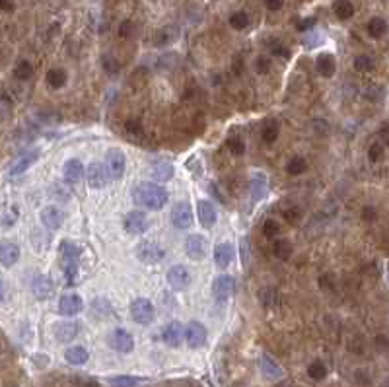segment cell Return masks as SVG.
<instances>
[{"mask_svg": "<svg viewBox=\"0 0 389 387\" xmlns=\"http://www.w3.org/2000/svg\"><path fill=\"white\" fill-rule=\"evenodd\" d=\"M230 25H232L233 29H243V27H247V25H249L247 14H245V12H235V14H232V16H230Z\"/></svg>", "mask_w": 389, "mask_h": 387, "instance_id": "cell-41", "label": "cell"}, {"mask_svg": "<svg viewBox=\"0 0 389 387\" xmlns=\"http://www.w3.org/2000/svg\"><path fill=\"white\" fill-rule=\"evenodd\" d=\"M64 358H66V362L72 364V366H82V364L88 362L90 354H88V350H86L84 347H72V348H68V350L64 352Z\"/></svg>", "mask_w": 389, "mask_h": 387, "instance_id": "cell-28", "label": "cell"}, {"mask_svg": "<svg viewBox=\"0 0 389 387\" xmlns=\"http://www.w3.org/2000/svg\"><path fill=\"white\" fill-rule=\"evenodd\" d=\"M31 292L35 298L39 300H45L53 294V280L45 274H37L33 280H31Z\"/></svg>", "mask_w": 389, "mask_h": 387, "instance_id": "cell-21", "label": "cell"}, {"mask_svg": "<svg viewBox=\"0 0 389 387\" xmlns=\"http://www.w3.org/2000/svg\"><path fill=\"white\" fill-rule=\"evenodd\" d=\"M125 129H127V133H129L131 136H138V135H142V127H140V123H138V121H135V119L127 121Z\"/></svg>", "mask_w": 389, "mask_h": 387, "instance_id": "cell-49", "label": "cell"}, {"mask_svg": "<svg viewBox=\"0 0 389 387\" xmlns=\"http://www.w3.org/2000/svg\"><path fill=\"white\" fill-rule=\"evenodd\" d=\"M18 220V206H8V208H4L2 210V214H0V222L4 224V226H12L14 222Z\"/></svg>", "mask_w": 389, "mask_h": 387, "instance_id": "cell-42", "label": "cell"}, {"mask_svg": "<svg viewBox=\"0 0 389 387\" xmlns=\"http://www.w3.org/2000/svg\"><path fill=\"white\" fill-rule=\"evenodd\" d=\"M308 376H310L311 380H315V382H321V380L327 376V368H325V364H323L321 360L311 362V364L308 366Z\"/></svg>", "mask_w": 389, "mask_h": 387, "instance_id": "cell-35", "label": "cell"}, {"mask_svg": "<svg viewBox=\"0 0 389 387\" xmlns=\"http://www.w3.org/2000/svg\"><path fill=\"white\" fill-rule=\"evenodd\" d=\"M272 251H274V255H276L278 259L288 261V259L292 257V253H294V247H292V243H290L288 239H276L274 245H272Z\"/></svg>", "mask_w": 389, "mask_h": 387, "instance_id": "cell-32", "label": "cell"}, {"mask_svg": "<svg viewBox=\"0 0 389 387\" xmlns=\"http://www.w3.org/2000/svg\"><path fill=\"white\" fill-rule=\"evenodd\" d=\"M0 302H4V284L0 280Z\"/></svg>", "mask_w": 389, "mask_h": 387, "instance_id": "cell-60", "label": "cell"}, {"mask_svg": "<svg viewBox=\"0 0 389 387\" xmlns=\"http://www.w3.org/2000/svg\"><path fill=\"white\" fill-rule=\"evenodd\" d=\"M136 255L142 263L146 265H154V263H160L164 259V249L156 243V241H142L138 247H136Z\"/></svg>", "mask_w": 389, "mask_h": 387, "instance_id": "cell-5", "label": "cell"}, {"mask_svg": "<svg viewBox=\"0 0 389 387\" xmlns=\"http://www.w3.org/2000/svg\"><path fill=\"white\" fill-rule=\"evenodd\" d=\"M105 168H107V174H109L111 179H121L123 174H125V168H127L125 154L117 148H111L105 154Z\"/></svg>", "mask_w": 389, "mask_h": 387, "instance_id": "cell-4", "label": "cell"}, {"mask_svg": "<svg viewBox=\"0 0 389 387\" xmlns=\"http://www.w3.org/2000/svg\"><path fill=\"white\" fill-rule=\"evenodd\" d=\"M233 290H235V280L232 276H228V274L218 276L214 280V284H212V296L216 298V302L228 300L233 294Z\"/></svg>", "mask_w": 389, "mask_h": 387, "instance_id": "cell-10", "label": "cell"}, {"mask_svg": "<svg viewBox=\"0 0 389 387\" xmlns=\"http://www.w3.org/2000/svg\"><path fill=\"white\" fill-rule=\"evenodd\" d=\"M282 216H284L290 224H296V222L302 218V212H300L298 206H290V208H284V210H282Z\"/></svg>", "mask_w": 389, "mask_h": 387, "instance_id": "cell-46", "label": "cell"}, {"mask_svg": "<svg viewBox=\"0 0 389 387\" xmlns=\"http://www.w3.org/2000/svg\"><path fill=\"white\" fill-rule=\"evenodd\" d=\"M103 68H105L109 74H117V72H119V68H121V64H119L117 60H113V62H111V58H109V57H103Z\"/></svg>", "mask_w": 389, "mask_h": 387, "instance_id": "cell-50", "label": "cell"}, {"mask_svg": "<svg viewBox=\"0 0 389 387\" xmlns=\"http://www.w3.org/2000/svg\"><path fill=\"white\" fill-rule=\"evenodd\" d=\"M107 175H109V174H107L105 164L92 162V164L88 166V185H90L92 189H101V187H105Z\"/></svg>", "mask_w": 389, "mask_h": 387, "instance_id": "cell-12", "label": "cell"}, {"mask_svg": "<svg viewBox=\"0 0 389 387\" xmlns=\"http://www.w3.org/2000/svg\"><path fill=\"white\" fill-rule=\"evenodd\" d=\"M183 337H185V333H183V327H181L179 321H172V323L166 325V329L162 331L164 343H166L168 347H172V348H177V347L181 345Z\"/></svg>", "mask_w": 389, "mask_h": 387, "instance_id": "cell-15", "label": "cell"}, {"mask_svg": "<svg viewBox=\"0 0 389 387\" xmlns=\"http://www.w3.org/2000/svg\"><path fill=\"white\" fill-rule=\"evenodd\" d=\"M354 68H356L358 72H370V70L374 68L372 57H370V55H358V57L354 58Z\"/></svg>", "mask_w": 389, "mask_h": 387, "instance_id": "cell-39", "label": "cell"}, {"mask_svg": "<svg viewBox=\"0 0 389 387\" xmlns=\"http://www.w3.org/2000/svg\"><path fill=\"white\" fill-rule=\"evenodd\" d=\"M39 160V148H31L27 152H23L10 168V175H21L23 172H27L35 162Z\"/></svg>", "mask_w": 389, "mask_h": 387, "instance_id": "cell-13", "label": "cell"}, {"mask_svg": "<svg viewBox=\"0 0 389 387\" xmlns=\"http://www.w3.org/2000/svg\"><path fill=\"white\" fill-rule=\"evenodd\" d=\"M58 257H60V267H62V272H64V278L68 284H74L76 278H78V267H80V249L64 239L60 241L58 245Z\"/></svg>", "mask_w": 389, "mask_h": 387, "instance_id": "cell-2", "label": "cell"}, {"mask_svg": "<svg viewBox=\"0 0 389 387\" xmlns=\"http://www.w3.org/2000/svg\"><path fill=\"white\" fill-rule=\"evenodd\" d=\"M228 148L233 152V154H243V150H245V144H243V140L241 138H230L228 140Z\"/></svg>", "mask_w": 389, "mask_h": 387, "instance_id": "cell-48", "label": "cell"}, {"mask_svg": "<svg viewBox=\"0 0 389 387\" xmlns=\"http://www.w3.org/2000/svg\"><path fill=\"white\" fill-rule=\"evenodd\" d=\"M175 37H177V29H174V27H164V29H160L158 31V37H156V45H170L172 41H175Z\"/></svg>", "mask_w": 389, "mask_h": 387, "instance_id": "cell-37", "label": "cell"}, {"mask_svg": "<svg viewBox=\"0 0 389 387\" xmlns=\"http://www.w3.org/2000/svg\"><path fill=\"white\" fill-rule=\"evenodd\" d=\"M94 315L97 313V315H107L109 311H111V306H109V302L107 300H103V298H99V300H94Z\"/></svg>", "mask_w": 389, "mask_h": 387, "instance_id": "cell-45", "label": "cell"}, {"mask_svg": "<svg viewBox=\"0 0 389 387\" xmlns=\"http://www.w3.org/2000/svg\"><path fill=\"white\" fill-rule=\"evenodd\" d=\"M82 298L76 296V294H64L60 300H58V313L60 315H76L82 311Z\"/></svg>", "mask_w": 389, "mask_h": 387, "instance_id": "cell-14", "label": "cell"}, {"mask_svg": "<svg viewBox=\"0 0 389 387\" xmlns=\"http://www.w3.org/2000/svg\"><path fill=\"white\" fill-rule=\"evenodd\" d=\"M315 68H317V72H319L321 76L331 78V76L335 74V70H337L335 57L329 55V53H321V55L317 57V60H315Z\"/></svg>", "mask_w": 389, "mask_h": 387, "instance_id": "cell-25", "label": "cell"}, {"mask_svg": "<svg viewBox=\"0 0 389 387\" xmlns=\"http://www.w3.org/2000/svg\"><path fill=\"white\" fill-rule=\"evenodd\" d=\"M131 315L138 325H150L154 321V306L148 298H136L131 304Z\"/></svg>", "mask_w": 389, "mask_h": 387, "instance_id": "cell-3", "label": "cell"}, {"mask_svg": "<svg viewBox=\"0 0 389 387\" xmlns=\"http://www.w3.org/2000/svg\"><path fill=\"white\" fill-rule=\"evenodd\" d=\"M208 189H210V193L214 194V198H216V200H220V202H224V194L220 193V191H218V187H216V183H210V185H208Z\"/></svg>", "mask_w": 389, "mask_h": 387, "instance_id": "cell-56", "label": "cell"}, {"mask_svg": "<svg viewBox=\"0 0 389 387\" xmlns=\"http://www.w3.org/2000/svg\"><path fill=\"white\" fill-rule=\"evenodd\" d=\"M362 218H364V220H368V222L376 220V218H378V212H376V208H374V206H366V208L362 210Z\"/></svg>", "mask_w": 389, "mask_h": 387, "instance_id": "cell-52", "label": "cell"}, {"mask_svg": "<svg viewBox=\"0 0 389 387\" xmlns=\"http://www.w3.org/2000/svg\"><path fill=\"white\" fill-rule=\"evenodd\" d=\"M378 345H380V347H384V348H389V341L386 339V337H384V335H380V337H378Z\"/></svg>", "mask_w": 389, "mask_h": 387, "instance_id": "cell-58", "label": "cell"}, {"mask_svg": "<svg viewBox=\"0 0 389 387\" xmlns=\"http://www.w3.org/2000/svg\"><path fill=\"white\" fill-rule=\"evenodd\" d=\"M382 136H384V140L389 144V125L388 127H384V131H382Z\"/></svg>", "mask_w": 389, "mask_h": 387, "instance_id": "cell-59", "label": "cell"}, {"mask_svg": "<svg viewBox=\"0 0 389 387\" xmlns=\"http://www.w3.org/2000/svg\"><path fill=\"white\" fill-rule=\"evenodd\" d=\"M82 174H84V166L80 160L72 158V160H66L64 162V168H62V175H64V181L66 183H78L82 179Z\"/></svg>", "mask_w": 389, "mask_h": 387, "instance_id": "cell-23", "label": "cell"}, {"mask_svg": "<svg viewBox=\"0 0 389 387\" xmlns=\"http://www.w3.org/2000/svg\"><path fill=\"white\" fill-rule=\"evenodd\" d=\"M185 253L191 259H194V261H200L204 257V253H206V241H204V237L200 233H193V235H189L185 239Z\"/></svg>", "mask_w": 389, "mask_h": 387, "instance_id": "cell-16", "label": "cell"}, {"mask_svg": "<svg viewBox=\"0 0 389 387\" xmlns=\"http://www.w3.org/2000/svg\"><path fill=\"white\" fill-rule=\"evenodd\" d=\"M311 25H315V18H308V19L300 21V23H298V29H300V31H308Z\"/></svg>", "mask_w": 389, "mask_h": 387, "instance_id": "cell-53", "label": "cell"}, {"mask_svg": "<svg viewBox=\"0 0 389 387\" xmlns=\"http://www.w3.org/2000/svg\"><path fill=\"white\" fill-rule=\"evenodd\" d=\"M196 210H198V220H200V224L204 228H210L216 222V208L212 206V202L200 200L198 206H196Z\"/></svg>", "mask_w": 389, "mask_h": 387, "instance_id": "cell-26", "label": "cell"}, {"mask_svg": "<svg viewBox=\"0 0 389 387\" xmlns=\"http://www.w3.org/2000/svg\"><path fill=\"white\" fill-rule=\"evenodd\" d=\"M333 12L339 19H350L354 16V6L350 0H337L333 4Z\"/></svg>", "mask_w": 389, "mask_h": 387, "instance_id": "cell-31", "label": "cell"}, {"mask_svg": "<svg viewBox=\"0 0 389 387\" xmlns=\"http://www.w3.org/2000/svg\"><path fill=\"white\" fill-rule=\"evenodd\" d=\"M41 222L49 230H58L62 226V222H64V214L57 206H45L41 210Z\"/></svg>", "mask_w": 389, "mask_h": 387, "instance_id": "cell-20", "label": "cell"}, {"mask_svg": "<svg viewBox=\"0 0 389 387\" xmlns=\"http://www.w3.org/2000/svg\"><path fill=\"white\" fill-rule=\"evenodd\" d=\"M263 233H265L267 237H274V235H278V233H280V226H278V222H276V220H265V224H263Z\"/></svg>", "mask_w": 389, "mask_h": 387, "instance_id": "cell-43", "label": "cell"}, {"mask_svg": "<svg viewBox=\"0 0 389 387\" xmlns=\"http://www.w3.org/2000/svg\"><path fill=\"white\" fill-rule=\"evenodd\" d=\"M47 84L51 86V88H62L64 84H66V72L62 70V68H51L49 72H47Z\"/></svg>", "mask_w": 389, "mask_h": 387, "instance_id": "cell-34", "label": "cell"}, {"mask_svg": "<svg viewBox=\"0 0 389 387\" xmlns=\"http://www.w3.org/2000/svg\"><path fill=\"white\" fill-rule=\"evenodd\" d=\"M172 224L177 228V230H187L191 228L193 224V210H191V204L187 202H177L172 210Z\"/></svg>", "mask_w": 389, "mask_h": 387, "instance_id": "cell-7", "label": "cell"}, {"mask_svg": "<svg viewBox=\"0 0 389 387\" xmlns=\"http://www.w3.org/2000/svg\"><path fill=\"white\" fill-rule=\"evenodd\" d=\"M271 53L274 57H280V58H290V49L284 47V45H280V43H272L271 45Z\"/></svg>", "mask_w": 389, "mask_h": 387, "instance_id": "cell-47", "label": "cell"}, {"mask_svg": "<svg viewBox=\"0 0 389 387\" xmlns=\"http://www.w3.org/2000/svg\"><path fill=\"white\" fill-rule=\"evenodd\" d=\"M125 230L129 233H135V235H140L148 230V218L142 210H131L127 216H125Z\"/></svg>", "mask_w": 389, "mask_h": 387, "instance_id": "cell-8", "label": "cell"}, {"mask_svg": "<svg viewBox=\"0 0 389 387\" xmlns=\"http://www.w3.org/2000/svg\"><path fill=\"white\" fill-rule=\"evenodd\" d=\"M12 8H14L12 0H0V10L2 12H12Z\"/></svg>", "mask_w": 389, "mask_h": 387, "instance_id": "cell-57", "label": "cell"}, {"mask_svg": "<svg viewBox=\"0 0 389 387\" xmlns=\"http://www.w3.org/2000/svg\"><path fill=\"white\" fill-rule=\"evenodd\" d=\"M168 282L174 290H185L191 284V272L183 265H175L168 271Z\"/></svg>", "mask_w": 389, "mask_h": 387, "instance_id": "cell-9", "label": "cell"}, {"mask_svg": "<svg viewBox=\"0 0 389 387\" xmlns=\"http://www.w3.org/2000/svg\"><path fill=\"white\" fill-rule=\"evenodd\" d=\"M259 300L265 308H278L280 306V294L276 288H263L259 292Z\"/></svg>", "mask_w": 389, "mask_h": 387, "instance_id": "cell-30", "label": "cell"}, {"mask_svg": "<svg viewBox=\"0 0 389 387\" xmlns=\"http://www.w3.org/2000/svg\"><path fill=\"white\" fill-rule=\"evenodd\" d=\"M84 387H99V386H97V384H94V382H90V384H86Z\"/></svg>", "mask_w": 389, "mask_h": 387, "instance_id": "cell-61", "label": "cell"}, {"mask_svg": "<svg viewBox=\"0 0 389 387\" xmlns=\"http://www.w3.org/2000/svg\"><path fill=\"white\" fill-rule=\"evenodd\" d=\"M267 189H269V181L265 177V174L257 172L251 175V183H249V193H251V200L257 202L261 200L265 194H267Z\"/></svg>", "mask_w": 389, "mask_h": 387, "instance_id": "cell-22", "label": "cell"}, {"mask_svg": "<svg viewBox=\"0 0 389 387\" xmlns=\"http://www.w3.org/2000/svg\"><path fill=\"white\" fill-rule=\"evenodd\" d=\"M276 136H278V125H276V121H269L263 127V140L271 144V142L276 140Z\"/></svg>", "mask_w": 389, "mask_h": 387, "instance_id": "cell-40", "label": "cell"}, {"mask_svg": "<svg viewBox=\"0 0 389 387\" xmlns=\"http://www.w3.org/2000/svg\"><path fill=\"white\" fill-rule=\"evenodd\" d=\"M368 158H370V162H380L384 158V144L382 142H374L370 146V150H368Z\"/></svg>", "mask_w": 389, "mask_h": 387, "instance_id": "cell-44", "label": "cell"}, {"mask_svg": "<svg viewBox=\"0 0 389 387\" xmlns=\"http://www.w3.org/2000/svg\"><path fill=\"white\" fill-rule=\"evenodd\" d=\"M144 382H146L144 378H136V376H117L109 380L111 387H138Z\"/></svg>", "mask_w": 389, "mask_h": 387, "instance_id": "cell-33", "label": "cell"}, {"mask_svg": "<svg viewBox=\"0 0 389 387\" xmlns=\"http://www.w3.org/2000/svg\"><path fill=\"white\" fill-rule=\"evenodd\" d=\"M53 333H55L58 343H68L78 335V325L74 321H60V323L55 325Z\"/></svg>", "mask_w": 389, "mask_h": 387, "instance_id": "cell-24", "label": "cell"}, {"mask_svg": "<svg viewBox=\"0 0 389 387\" xmlns=\"http://www.w3.org/2000/svg\"><path fill=\"white\" fill-rule=\"evenodd\" d=\"M366 29H368V35H370V37L380 39V37H384V35L388 33V21H386L384 18H372V19L368 21Z\"/></svg>", "mask_w": 389, "mask_h": 387, "instance_id": "cell-29", "label": "cell"}, {"mask_svg": "<svg viewBox=\"0 0 389 387\" xmlns=\"http://www.w3.org/2000/svg\"><path fill=\"white\" fill-rule=\"evenodd\" d=\"M261 372H263V376L269 378V380H278V378L282 376L280 366H278L269 354H263V356H261Z\"/></svg>", "mask_w": 389, "mask_h": 387, "instance_id": "cell-27", "label": "cell"}, {"mask_svg": "<svg viewBox=\"0 0 389 387\" xmlns=\"http://www.w3.org/2000/svg\"><path fill=\"white\" fill-rule=\"evenodd\" d=\"M306 170H308V164H306V160L300 158V156L292 158V160L288 162V166H286V172H288L290 175H300V174H304Z\"/></svg>", "mask_w": 389, "mask_h": 387, "instance_id": "cell-38", "label": "cell"}, {"mask_svg": "<svg viewBox=\"0 0 389 387\" xmlns=\"http://www.w3.org/2000/svg\"><path fill=\"white\" fill-rule=\"evenodd\" d=\"M150 175L156 181H168V179H172L174 177V166H172V162L164 160V158L152 162L150 164Z\"/></svg>", "mask_w": 389, "mask_h": 387, "instance_id": "cell-19", "label": "cell"}, {"mask_svg": "<svg viewBox=\"0 0 389 387\" xmlns=\"http://www.w3.org/2000/svg\"><path fill=\"white\" fill-rule=\"evenodd\" d=\"M109 345H111V348H115L117 352L129 354V352H133V348H135V339H133V335H131L129 331H125V329H115V331L109 335Z\"/></svg>", "mask_w": 389, "mask_h": 387, "instance_id": "cell-6", "label": "cell"}, {"mask_svg": "<svg viewBox=\"0 0 389 387\" xmlns=\"http://www.w3.org/2000/svg\"><path fill=\"white\" fill-rule=\"evenodd\" d=\"M185 339H187L189 348H202L206 345V329H204V325L198 323V321H191L187 325Z\"/></svg>", "mask_w": 389, "mask_h": 387, "instance_id": "cell-11", "label": "cell"}, {"mask_svg": "<svg viewBox=\"0 0 389 387\" xmlns=\"http://www.w3.org/2000/svg\"><path fill=\"white\" fill-rule=\"evenodd\" d=\"M133 200L138 206L158 210V208H162L168 202V191L162 185H158V183H142V185L135 187Z\"/></svg>", "mask_w": 389, "mask_h": 387, "instance_id": "cell-1", "label": "cell"}, {"mask_svg": "<svg viewBox=\"0 0 389 387\" xmlns=\"http://www.w3.org/2000/svg\"><path fill=\"white\" fill-rule=\"evenodd\" d=\"M14 76L18 80H29L33 76V64L29 60H19L16 70H14Z\"/></svg>", "mask_w": 389, "mask_h": 387, "instance_id": "cell-36", "label": "cell"}, {"mask_svg": "<svg viewBox=\"0 0 389 387\" xmlns=\"http://www.w3.org/2000/svg\"><path fill=\"white\" fill-rule=\"evenodd\" d=\"M133 33V23L131 21H123V25H121V35L123 37H129Z\"/></svg>", "mask_w": 389, "mask_h": 387, "instance_id": "cell-55", "label": "cell"}, {"mask_svg": "<svg viewBox=\"0 0 389 387\" xmlns=\"http://www.w3.org/2000/svg\"><path fill=\"white\" fill-rule=\"evenodd\" d=\"M269 68H271V60L267 57H259L257 58V70L261 74H265V72H269Z\"/></svg>", "mask_w": 389, "mask_h": 387, "instance_id": "cell-51", "label": "cell"}, {"mask_svg": "<svg viewBox=\"0 0 389 387\" xmlns=\"http://www.w3.org/2000/svg\"><path fill=\"white\" fill-rule=\"evenodd\" d=\"M265 4H267V8H269V10L276 12V10H280V8H282L284 0H265Z\"/></svg>", "mask_w": 389, "mask_h": 387, "instance_id": "cell-54", "label": "cell"}, {"mask_svg": "<svg viewBox=\"0 0 389 387\" xmlns=\"http://www.w3.org/2000/svg\"><path fill=\"white\" fill-rule=\"evenodd\" d=\"M235 257V249L230 241H224V243H218L216 249H214V263L218 269H226Z\"/></svg>", "mask_w": 389, "mask_h": 387, "instance_id": "cell-17", "label": "cell"}, {"mask_svg": "<svg viewBox=\"0 0 389 387\" xmlns=\"http://www.w3.org/2000/svg\"><path fill=\"white\" fill-rule=\"evenodd\" d=\"M19 259V247L14 241H0V265L2 267H14Z\"/></svg>", "mask_w": 389, "mask_h": 387, "instance_id": "cell-18", "label": "cell"}]
</instances>
